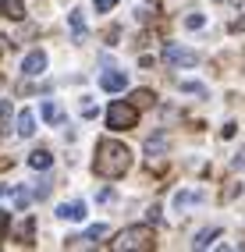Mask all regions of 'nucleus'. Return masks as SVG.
<instances>
[{
	"label": "nucleus",
	"mask_w": 245,
	"mask_h": 252,
	"mask_svg": "<svg viewBox=\"0 0 245 252\" xmlns=\"http://www.w3.org/2000/svg\"><path fill=\"white\" fill-rule=\"evenodd\" d=\"M132 167V153H128V146L114 142V139H103L96 146V171L103 178H124V171Z\"/></svg>",
	"instance_id": "1"
},
{
	"label": "nucleus",
	"mask_w": 245,
	"mask_h": 252,
	"mask_svg": "<svg viewBox=\"0 0 245 252\" xmlns=\"http://www.w3.org/2000/svg\"><path fill=\"white\" fill-rule=\"evenodd\" d=\"M114 252H128V249H146L150 252L153 249V231L150 227H124L114 234V242H110Z\"/></svg>",
	"instance_id": "2"
},
{
	"label": "nucleus",
	"mask_w": 245,
	"mask_h": 252,
	"mask_svg": "<svg viewBox=\"0 0 245 252\" xmlns=\"http://www.w3.org/2000/svg\"><path fill=\"white\" fill-rule=\"evenodd\" d=\"M107 125L118 128V131H128L139 125V107L132 103V99H118V103H110L107 110Z\"/></svg>",
	"instance_id": "3"
},
{
	"label": "nucleus",
	"mask_w": 245,
	"mask_h": 252,
	"mask_svg": "<svg viewBox=\"0 0 245 252\" xmlns=\"http://www.w3.org/2000/svg\"><path fill=\"white\" fill-rule=\"evenodd\" d=\"M163 61L174 64V68H192V64L199 61V54H195V50H185V46H167L163 50Z\"/></svg>",
	"instance_id": "4"
},
{
	"label": "nucleus",
	"mask_w": 245,
	"mask_h": 252,
	"mask_svg": "<svg viewBox=\"0 0 245 252\" xmlns=\"http://www.w3.org/2000/svg\"><path fill=\"white\" fill-rule=\"evenodd\" d=\"M0 195L11 199V203H14V206H22V210L32 203V192H29V189H22V185H0Z\"/></svg>",
	"instance_id": "5"
},
{
	"label": "nucleus",
	"mask_w": 245,
	"mask_h": 252,
	"mask_svg": "<svg viewBox=\"0 0 245 252\" xmlns=\"http://www.w3.org/2000/svg\"><path fill=\"white\" fill-rule=\"evenodd\" d=\"M43 68H46V54L43 50H32V54L22 61V75H43Z\"/></svg>",
	"instance_id": "6"
},
{
	"label": "nucleus",
	"mask_w": 245,
	"mask_h": 252,
	"mask_svg": "<svg viewBox=\"0 0 245 252\" xmlns=\"http://www.w3.org/2000/svg\"><path fill=\"white\" fill-rule=\"evenodd\" d=\"M100 86H103L107 93H121V89H128V75H124V71H107V75L100 78Z\"/></svg>",
	"instance_id": "7"
},
{
	"label": "nucleus",
	"mask_w": 245,
	"mask_h": 252,
	"mask_svg": "<svg viewBox=\"0 0 245 252\" xmlns=\"http://www.w3.org/2000/svg\"><path fill=\"white\" fill-rule=\"evenodd\" d=\"M86 203H64V206H57V217L61 220H86Z\"/></svg>",
	"instance_id": "8"
},
{
	"label": "nucleus",
	"mask_w": 245,
	"mask_h": 252,
	"mask_svg": "<svg viewBox=\"0 0 245 252\" xmlns=\"http://www.w3.org/2000/svg\"><path fill=\"white\" fill-rule=\"evenodd\" d=\"M0 14H4V18H25V4L22 0H0Z\"/></svg>",
	"instance_id": "9"
},
{
	"label": "nucleus",
	"mask_w": 245,
	"mask_h": 252,
	"mask_svg": "<svg viewBox=\"0 0 245 252\" xmlns=\"http://www.w3.org/2000/svg\"><path fill=\"white\" fill-rule=\"evenodd\" d=\"M18 135H22V139L36 135V117H32L29 110H22V114H18Z\"/></svg>",
	"instance_id": "10"
},
{
	"label": "nucleus",
	"mask_w": 245,
	"mask_h": 252,
	"mask_svg": "<svg viewBox=\"0 0 245 252\" xmlns=\"http://www.w3.org/2000/svg\"><path fill=\"white\" fill-rule=\"evenodd\" d=\"M128 99H132V103H135L139 110H146V107H153V99H156V96H153L150 89H135V93L128 96Z\"/></svg>",
	"instance_id": "11"
},
{
	"label": "nucleus",
	"mask_w": 245,
	"mask_h": 252,
	"mask_svg": "<svg viewBox=\"0 0 245 252\" xmlns=\"http://www.w3.org/2000/svg\"><path fill=\"white\" fill-rule=\"evenodd\" d=\"M29 163H32V167H36V171H46V167H50V163H54V157H50V153H46V149H36V153H32V157H29Z\"/></svg>",
	"instance_id": "12"
},
{
	"label": "nucleus",
	"mask_w": 245,
	"mask_h": 252,
	"mask_svg": "<svg viewBox=\"0 0 245 252\" xmlns=\"http://www.w3.org/2000/svg\"><path fill=\"white\" fill-rule=\"evenodd\" d=\"M217 234H220L217 227H206V231H199V234H195V242H192V245H195V249H206L210 242H214V238H217Z\"/></svg>",
	"instance_id": "13"
},
{
	"label": "nucleus",
	"mask_w": 245,
	"mask_h": 252,
	"mask_svg": "<svg viewBox=\"0 0 245 252\" xmlns=\"http://www.w3.org/2000/svg\"><path fill=\"white\" fill-rule=\"evenodd\" d=\"M199 199H203L199 192H182V195L174 199V206H178V210H185V206H192V203H199Z\"/></svg>",
	"instance_id": "14"
},
{
	"label": "nucleus",
	"mask_w": 245,
	"mask_h": 252,
	"mask_svg": "<svg viewBox=\"0 0 245 252\" xmlns=\"http://www.w3.org/2000/svg\"><path fill=\"white\" fill-rule=\"evenodd\" d=\"M43 117H46V121H50V125H57V121H61L64 114H61V107H57V103H43Z\"/></svg>",
	"instance_id": "15"
},
{
	"label": "nucleus",
	"mask_w": 245,
	"mask_h": 252,
	"mask_svg": "<svg viewBox=\"0 0 245 252\" xmlns=\"http://www.w3.org/2000/svg\"><path fill=\"white\" fill-rule=\"evenodd\" d=\"M185 25H188V29H203V25H206V18H203L199 11H192L188 18H185Z\"/></svg>",
	"instance_id": "16"
},
{
	"label": "nucleus",
	"mask_w": 245,
	"mask_h": 252,
	"mask_svg": "<svg viewBox=\"0 0 245 252\" xmlns=\"http://www.w3.org/2000/svg\"><path fill=\"white\" fill-rule=\"evenodd\" d=\"M7 121H11V103L0 99V128H7Z\"/></svg>",
	"instance_id": "17"
},
{
	"label": "nucleus",
	"mask_w": 245,
	"mask_h": 252,
	"mask_svg": "<svg viewBox=\"0 0 245 252\" xmlns=\"http://www.w3.org/2000/svg\"><path fill=\"white\" fill-rule=\"evenodd\" d=\"M18 242H22V245H32V220H29V224H22V231H18Z\"/></svg>",
	"instance_id": "18"
},
{
	"label": "nucleus",
	"mask_w": 245,
	"mask_h": 252,
	"mask_svg": "<svg viewBox=\"0 0 245 252\" xmlns=\"http://www.w3.org/2000/svg\"><path fill=\"white\" fill-rule=\"evenodd\" d=\"M185 93H195V96H206V86H199V82H182Z\"/></svg>",
	"instance_id": "19"
},
{
	"label": "nucleus",
	"mask_w": 245,
	"mask_h": 252,
	"mask_svg": "<svg viewBox=\"0 0 245 252\" xmlns=\"http://www.w3.org/2000/svg\"><path fill=\"white\" fill-rule=\"evenodd\" d=\"M114 7H118V0H96V11H100V14H107Z\"/></svg>",
	"instance_id": "20"
},
{
	"label": "nucleus",
	"mask_w": 245,
	"mask_h": 252,
	"mask_svg": "<svg viewBox=\"0 0 245 252\" xmlns=\"http://www.w3.org/2000/svg\"><path fill=\"white\" fill-rule=\"evenodd\" d=\"M71 29H75V36H86V25H82L78 14H71Z\"/></svg>",
	"instance_id": "21"
},
{
	"label": "nucleus",
	"mask_w": 245,
	"mask_h": 252,
	"mask_svg": "<svg viewBox=\"0 0 245 252\" xmlns=\"http://www.w3.org/2000/svg\"><path fill=\"white\" fill-rule=\"evenodd\" d=\"M227 29H231V32H245V14H242V18H235L231 25H227Z\"/></svg>",
	"instance_id": "22"
},
{
	"label": "nucleus",
	"mask_w": 245,
	"mask_h": 252,
	"mask_svg": "<svg viewBox=\"0 0 245 252\" xmlns=\"http://www.w3.org/2000/svg\"><path fill=\"white\" fill-rule=\"evenodd\" d=\"M7 227H11V217H7V213H4V210H0V234H4V231H7Z\"/></svg>",
	"instance_id": "23"
},
{
	"label": "nucleus",
	"mask_w": 245,
	"mask_h": 252,
	"mask_svg": "<svg viewBox=\"0 0 245 252\" xmlns=\"http://www.w3.org/2000/svg\"><path fill=\"white\" fill-rule=\"evenodd\" d=\"M82 114H86V117H96V103H82Z\"/></svg>",
	"instance_id": "24"
},
{
	"label": "nucleus",
	"mask_w": 245,
	"mask_h": 252,
	"mask_svg": "<svg viewBox=\"0 0 245 252\" xmlns=\"http://www.w3.org/2000/svg\"><path fill=\"white\" fill-rule=\"evenodd\" d=\"M7 54V39H0V57H4Z\"/></svg>",
	"instance_id": "25"
}]
</instances>
